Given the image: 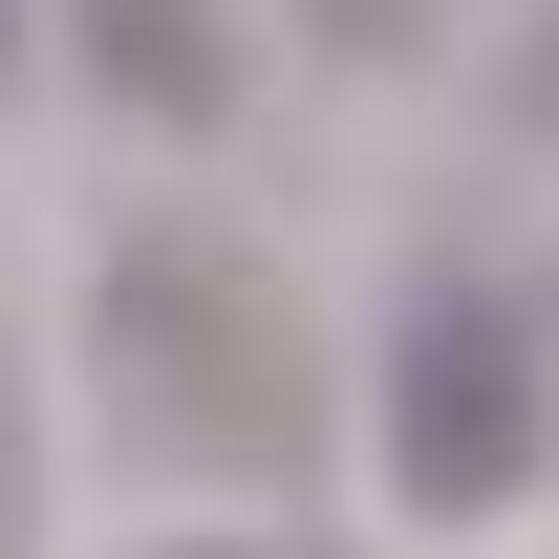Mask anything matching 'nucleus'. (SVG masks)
<instances>
[{
  "label": "nucleus",
  "mask_w": 559,
  "mask_h": 559,
  "mask_svg": "<svg viewBox=\"0 0 559 559\" xmlns=\"http://www.w3.org/2000/svg\"><path fill=\"white\" fill-rule=\"evenodd\" d=\"M280 22H301V44H345V66H409L452 0H280Z\"/></svg>",
  "instance_id": "4"
},
{
  "label": "nucleus",
  "mask_w": 559,
  "mask_h": 559,
  "mask_svg": "<svg viewBox=\"0 0 559 559\" xmlns=\"http://www.w3.org/2000/svg\"><path fill=\"white\" fill-rule=\"evenodd\" d=\"M66 44L108 108H151V130H215L237 108V44H215V0H66Z\"/></svg>",
  "instance_id": "3"
},
{
  "label": "nucleus",
  "mask_w": 559,
  "mask_h": 559,
  "mask_svg": "<svg viewBox=\"0 0 559 559\" xmlns=\"http://www.w3.org/2000/svg\"><path fill=\"white\" fill-rule=\"evenodd\" d=\"M151 559H301V538H151Z\"/></svg>",
  "instance_id": "6"
},
{
  "label": "nucleus",
  "mask_w": 559,
  "mask_h": 559,
  "mask_svg": "<svg viewBox=\"0 0 559 559\" xmlns=\"http://www.w3.org/2000/svg\"><path fill=\"white\" fill-rule=\"evenodd\" d=\"M0 559H44V388L0 366Z\"/></svg>",
  "instance_id": "5"
},
{
  "label": "nucleus",
  "mask_w": 559,
  "mask_h": 559,
  "mask_svg": "<svg viewBox=\"0 0 559 559\" xmlns=\"http://www.w3.org/2000/svg\"><path fill=\"white\" fill-rule=\"evenodd\" d=\"M0 44H22V0H0Z\"/></svg>",
  "instance_id": "7"
},
{
  "label": "nucleus",
  "mask_w": 559,
  "mask_h": 559,
  "mask_svg": "<svg viewBox=\"0 0 559 559\" xmlns=\"http://www.w3.org/2000/svg\"><path fill=\"white\" fill-rule=\"evenodd\" d=\"M86 366H108V430L151 474H301V301L237 237H108Z\"/></svg>",
  "instance_id": "1"
},
{
  "label": "nucleus",
  "mask_w": 559,
  "mask_h": 559,
  "mask_svg": "<svg viewBox=\"0 0 559 559\" xmlns=\"http://www.w3.org/2000/svg\"><path fill=\"white\" fill-rule=\"evenodd\" d=\"M559 474V301L516 259H430L388 301V495L430 538H474Z\"/></svg>",
  "instance_id": "2"
}]
</instances>
